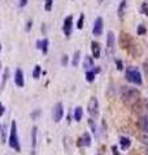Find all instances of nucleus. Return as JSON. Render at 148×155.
Instances as JSON below:
<instances>
[{"mask_svg": "<svg viewBox=\"0 0 148 155\" xmlns=\"http://www.w3.org/2000/svg\"><path fill=\"white\" fill-rule=\"evenodd\" d=\"M121 100L129 109H135L140 102V92L136 88L123 85L121 88Z\"/></svg>", "mask_w": 148, "mask_h": 155, "instance_id": "nucleus-1", "label": "nucleus"}, {"mask_svg": "<svg viewBox=\"0 0 148 155\" xmlns=\"http://www.w3.org/2000/svg\"><path fill=\"white\" fill-rule=\"evenodd\" d=\"M125 78H126V80L129 81V83L135 84V85H142V83H143V78H142L140 71H139V69H138V67H135V66L127 67Z\"/></svg>", "mask_w": 148, "mask_h": 155, "instance_id": "nucleus-2", "label": "nucleus"}, {"mask_svg": "<svg viewBox=\"0 0 148 155\" xmlns=\"http://www.w3.org/2000/svg\"><path fill=\"white\" fill-rule=\"evenodd\" d=\"M9 146L16 151H21V145H19L18 140V132H17V123L16 120H13L11 123V129H9V137H8Z\"/></svg>", "mask_w": 148, "mask_h": 155, "instance_id": "nucleus-3", "label": "nucleus"}, {"mask_svg": "<svg viewBox=\"0 0 148 155\" xmlns=\"http://www.w3.org/2000/svg\"><path fill=\"white\" fill-rule=\"evenodd\" d=\"M120 45L123 48L125 51H129L130 52V48H132V45H134V39L131 38V35H129V34L126 32H122L120 34Z\"/></svg>", "mask_w": 148, "mask_h": 155, "instance_id": "nucleus-4", "label": "nucleus"}, {"mask_svg": "<svg viewBox=\"0 0 148 155\" xmlns=\"http://www.w3.org/2000/svg\"><path fill=\"white\" fill-rule=\"evenodd\" d=\"M87 111L92 119H96L99 116V102L96 97H91L87 105Z\"/></svg>", "mask_w": 148, "mask_h": 155, "instance_id": "nucleus-5", "label": "nucleus"}, {"mask_svg": "<svg viewBox=\"0 0 148 155\" xmlns=\"http://www.w3.org/2000/svg\"><path fill=\"white\" fill-rule=\"evenodd\" d=\"M115 47H116V39H115V34L109 31L107 34V54L112 56L115 53Z\"/></svg>", "mask_w": 148, "mask_h": 155, "instance_id": "nucleus-6", "label": "nucleus"}, {"mask_svg": "<svg viewBox=\"0 0 148 155\" xmlns=\"http://www.w3.org/2000/svg\"><path fill=\"white\" fill-rule=\"evenodd\" d=\"M64 116V106L61 102H57L52 109V118H53V122L58 123L60 120L62 119Z\"/></svg>", "mask_w": 148, "mask_h": 155, "instance_id": "nucleus-7", "label": "nucleus"}, {"mask_svg": "<svg viewBox=\"0 0 148 155\" xmlns=\"http://www.w3.org/2000/svg\"><path fill=\"white\" fill-rule=\"evenodd\" d=\"M73 30V16H68L64 19V25H62V31L65 34V36H70Z\"/></svg>", "mask_w": 148, "mask_h": 155, "instance_id": "nucleus-8", "label": "nucleus"}, {"mask_svg": "<svg viewBox=\"0 0 148 155\" xmlns=\"http://www.w3.org/2000/svg\"><path fill=\"white\" fill-rule=\"evenodd\" d=\"M103 28H104V21L101 17H97L93 23V28H92V34L95 36H100L103 34Z\"/></svg>", "mask_w": 148, "mask_h": 155, "instance_id": "nucleus-9", "label": "nucleus"}, {"mask_svg": "<svg viewBox=\"0 0 148 155\" xmlns=\"http://www.w3.org/2000/svg\"><path fill=\"white\" fill-rule=\"evenodd\" d=\"M136 125H138V128H139V129L142 130V132L148 133V114L142 115L140 118L138 119Z\"/></svg>", "mask_w": 148, "mask_h": 155, "instance_id": "nucleus-10", "label": "nucleus"}, {"mask_svg": "<svg viewBox=\"0 0 148 155\" xmlns=\"http://www.w3.org/2000/svg\"><path fill=\"white\" fill-rule=\"evenodd\" d=\"M90 145H91V136H90V133L85 132L82 137L78 138L77 146L78 147H83V146H90Z\"/></svg>", "mask_w": 148, "mask_h": 155, "instance_id": "nucleus-11", "label": "nucleus"}, {"mask_svg": "<svg viewBox=\"0 0 148 155\" xmlns=\"http://www.w3.org/2000/svg\"><path fill=\"white\" fill-rule=\"evenodd\" d=\"M14 84H16L18 88H22L25 85V78H23V72L21 69H17L14 72Z\"/></svg>", "mask_w": 148, "mask_h": 155, "instance_id": "nucleus-12", "label": "nucleus"}, {"mask_svg": "<svg viewBox=\"0 0 148 155\" xmlns=\"http://www.w3.org/2000/svg\"><path fill=\"white\" fill-rule=\"evenodd\" d=\"M91 52L93 58H100L101 54V47L97 41H91Z\"/></svg>", "mask_w": 148, "mask_h": 155, "instance_id": "nucleus-13", "label": "nucleus"}, {"mask_svg": "<svg viewBox=\"0 0 148 155\" xmlns=\"http://www.w3.org/2000/svg\"><path fill=\"white\" fill-rule=\"evenodd\" d=\"M48 45H49V41H48L47 38L43 39V40H38V41H37V48L43 52V54H47V52H48Z\"/></svg>", "mask_w": 148, "mask_h": 155, "instance_id": "nucleus-14", "label": "nucleus"}, {"mask_svg": "<svg viewBox=\"0 0 148 155\" xmlns=\"http://www.w3.org/2000/svg\"><path fill=\"white\" fill-rule=\"evenodd\" d=\"M37 136H38V128H37V127H33V129H31V155L35 154Z\"/></svg>", "mask_w": 148, "mask_h": 155, "instance_id": "nucleus-15", "label": "nucleus"}, {"mask_svg": "<svg viewBox=\"0 0 148 155\" xmlns=\"http://www.w3.org/2000/svg\"><path fill=\"white\" fill-rule=\"evenodd\" d=\"M120 146H121V150H127L130 146H131V140L129 137H126V136H122L120 137Z\"/></svg>", "mask_w": 148, "mask_h": 155, "instance_id": "nucleus-16", "label": "nucleus"}, {"mask_svg": "<svg viewBox=\"0 0 148 155\" xmlns=\"http://www.w3.org/2000/svg\"><path fill=\"white\" fill-rule=\"evenodd\" d=\"M83 67L86 69V71L92 70L93 67H95V65H93V60H92L90 56H86L85 57V60H83Z\"/></svg>", "mask_w": 148, "mask_h": 155, "instance_id": "nucleus-17", "label": "nucleus"}, {"mask_svg": "<svg viewBox=\"0 0 148 155\" xmlns=\"http://www.w3.org/2000/svg\"><path fill=\"white\" fill-rule=\"evenodd\" d=\"M126 0H121V3H120V5H118V9H117V14H118V17L122 18L123 17V14H125V9H126Z\"/></svg>", "mask_w": 148, "mask_h": 155, "instance_id": "nucleus-18", "label": "nucleus"}, {"mask_svg": "<svg viewBox=\"0 0 148 155\" xmlns=\"http://www.w3.org/2000/svg\"><path fill=\"white\" fill-rule=\"evenodd\" d=\"M82 116H83V110H82V107L78 106V107L74 109V120H76V122H81Z\"/></svg>", "mask_w": 148, "mask_h": 155, "instance_id": "nucleus-19", "label": "nucleus"}, {"mask_svg": "<svg viewBox=\"0 0 148 155\" xmlns=\"http://www.w3.org/2000/svg\"><path fill=\"white\" fill-rule=\"evenodd\" d=\"M79 58H81V51H76V53L73 56V61H72V65L74 67H77L78 64H79Z\"/></svg>", "mask_w": 148, "mask_h": 155, "instance_id": "nucleus-20", "label": "nucleus"}, {"mask_svg": "<svg viewBox=\"0 0 148 155\" xmlns=\"http://www.w3.org/2000/svg\"><path fill=\"white\" fill-rule=\"evenodd\" d=\"M41 74H42V67L39 65H37L33 70V78L34 79H39V78H41Z\"/></svg>", "mask_w": 148, "mask_h": 155, "instance_id": "nucleus-21", "label": "nucleus"}, {"mask_svg": "<svg viewBox=\"0 0 148 155\" xmlns=\"http://www.w3.org/2000/svg\"><path fill=\"white\" fill-rule=\"evenodd\" d=\"M95 72H93L92 70H88V71H86V80L88 81V83H92L93 80H95Z\"/></svg>", "mask_w": 148, "mask_h": 155, "instance_id": "nucleus-22", "label": "nucleus"}, {"mask_svg": "<svg viewBox=\"0 0 148 155\" xmlns=\"http://www.w3.org/2000/svg\"><path fill=\"white\" fill-rule=\"evenodd\" d=\"M52 5H53V0H44V11L51 12Z\"/></svg>", "mask_w": 148, "mask_h": 155, "instance_id": "nucleus-23", "label": "nucleus"}, {"mask_svg": "<svg viewBox=\"0 0 148 155\" xmlns=\"http://www.w3.org/2000/svg\"><path fill=\"white\" fill-rule=\"evenodd\" d=\"M139 141H140L142 143H144L146 146H148V133L143 132V133L139 136Z\"/></svg>", "mask_w": 148, "mask_h": 155, "instance_id": "nucleus-24", "label": "nucleus"}, {"mask_svg": "<svg viewBox=\"0 0 148 155\" xmlns=\"http://www.w3.org/2000/svg\"><path fill=\"white\" fill-rule=\"evenodd\" d=\"M83 23H85V14H81L79 19H78V22H77V28L78 30H82L83 28Z\"/></svg>", "mask_w": 148, "mask_h": 155, "instance_id": "nucleus-25", "label": "nucleus"}, {"mask_svg": "<svg viewBox=\"0 0 148 155\" xmlns=\"http://www.w3.org/2000/svg\"><path fill=\"white\" fill-rule=\"evenodd\" d=\"M147 32V28H146V26L144 25H139V26H138V28H136V34H138V35H144V34Z\"/></svg>", "mask_w": 148, "mask_h": 155, "instance_id": "nucleus-26", "label": "nucleus"}, {"mask_svg": "<svg viewBox=\"0 0 148 155\" xmlns=\"http://www.w3.org/2000/svg\"><path fill=\"white\" fill-rule=\"evenodd\" d=\"M8 75H9V69L5 67V70H4V75H3V81H2V88H4V85H5V83H7Z\"/></svg>", "mask_w": 148, "mask_h": 155, "instance_id": "nucleus-27", "label": "nucleus"}, {"mask_svg": "<svg viewBox=\"0 0 148 155\" xmlns=\"http://www.w3.org/2000/svg\"><path fill=\"white\" fill-rule=\"evenodd\" d=\"M88 124H90V127H91V129H92V132H93V133H96V125H95V119L90 118V119H88Z\"/></svg>", "mask_w": 148, "mask_h": 155, "instance_id": "nucleus-28", "label": "nucleus"}, {"mask_svg": "<svg viewBox=\"0 0 148 155\" xmlns=\"http://www.w3.org/2000/svg\"><path fill=\"white\" fill-rule=\"evenodd\" d=\"M5 141H7V128L3 127L2 128V142L4 143Z\"/></svg>", "mask_w": 148, "mask_h": 155, "instance_id": "nucleus-29", "label": "nucleus"}, {"mask_svg": "<svg viewBox=\"0 0 148 155\" xmlns=\"http://www.w3.org/2000/svg\"><path fill=\"white\" fill-rule=\"evenodd\" d=\"M140 11H142V12L144 13L146 16L148 17V4H147V3H143V4H142V7H140Z\"/></svg>", "mask_w": 148, "mask_h": 155, "instance_id": "nucleus-30", "label": "nucleus"}, {"mask_svg": "<svg viewBox=\"0 0 148 155\" xmlns=\"http://www.w3.org/2000/svg\"><path fill=\"white\" fill-rule=\"evenodd\" d=\"M39 115H41V110H37V111H33V113L30 114V116H31V119H38L39 118Z\"/></svg>", "mask_w": 148, "mask_h": 155, "instance_id": "nucleus-31", "label": "nucleus"}, {"mask_svg": "<svg viewBox=\"0 0 148 155\" xmlns=\"http://www.w3.org/2000/svg\"><path fill=\"white\" fill-rule=\"evenodd\" d=\"M116 66H117V70L118 71H122L123 70V64L121 60H116Z\"/></svg>", "mask_w": 148, "mask_h": 155, "instance_id": "nucleus-32", "label": "nucleus"}, {"mask_svg": "<svg viewBox=\"0 0 148 155\" xmlns=\"http://www.w3.org/2000/svg\"><path fill=\"white\" fill-rule=\"evenodd\" d=\"M61 65H62V66H66V65H68V56H62Z\"/></svg>", "mask_w": 148, "mask_h": 155, "instance_id": "nucleus-33", "label": "nucleus"}, {"mask_svg": "<svg viewBox=\"0 0 148 155\" xmlns=\"http://www.w3.org/2000/svg\"><path fill=\"white\" fill-rule=\"evenodd\" d=\"M27 2H29V0H19V7H21V8L26 7L27 5Z\"/></svg>", "mask_w": 148, "mask_h": 155, "instance_id": "nucleus-34", "label": "nucleus"}, {"mask_svg": "<svg viewBox=\"0 0 148 155\" xmlns=\"http://www.w3.org/2000/svg\"><path fill=\"white\" fill-rule=\"evenodd\" d=\"M31 26H33V21H27V23H26V31H30Z\"/></svg>", "mask_w": 148, "mask_h": 155, "instance_id": "nucleus-35", "label": "nucleus"}, {"mask_svg": "<svg viewBox=\"0 0 148 155\" xmlns=\"http://www.w3.org/2000/svg\"><path fill=\"white\" fill-rule=\"evenodd\" d=\"M4 111H5V109H4V106L2 105V102H0V116L4 115Z\"/></svg>", "mask_w": 148, "mask_h": 155, "instance_id": "nucleus-36", "label": "nucleus"}, {"mask_svg": "<svg viewBox=\"0 0 148 155\" xmlns=\"http://www.w3.org/2000/svg\"><path fill=\"white\" fill-rule=\"evenodd\" d=\"M112 151H113V154H115V155H120V154H118V151H117V146H113Z\"/></svg>", "mask_w": 148, "mask_h": 155, "instance_id": "nucleus-37", "label": "nucleus"}, {"mask_svg": "<svg viewBox=\"0 0 148 155\" xmlns=\"http://www.w3.org/2000/svg\"><path fill=\"white\" fill-rule=\"evenodd\" d=\"M92 71L95 72V74H97V72H100V69H99V67H93V69H92Z\"/></svg>", "mask_w": 148, "mask_h": 155, "instance_id": "nucleus-38", "label": "nucleus"}, {"mask_svg": "<svg viewBox=\"0 0 148 155\" xmlns=\"http://www.w3.org/2000/svg\"><path fill=\"white\" fill-rule=\"evenodd\" d=\"M146 154H147V155H148V149H147V150H146Z\"/></svg>", "mask_w": 148, "mask_h": 155, "instance_id": "nucleus-39", "label": "nucleus"}, {"mask_svg": "<svg viewBox=\"0 0 148 155\" xmlns=\"http://www.w3.org/2000/svg\"><path fill=\"white\" fill-rule=\"evenodd\" d=\"M99 3H103V0H99Z\"/></svg>", "mask_w": 148, "mask_h": 155, "instance_id": "nucleus-40", "label": "nucleus"}, {"mask_svg": "<svg viewBox=\"0 0 148 155\" xmlns=\"http://www.w3.org/2000/svg\"><path fill=\"white\" fill-rule=\"evenodd\" d=\"M0 51H2V45H0Z\"/></svg>", "mask_w": 148, "mask_h": 155, "instance_id": "nucleus-41", "label": "nucleus"}]
</instances>
